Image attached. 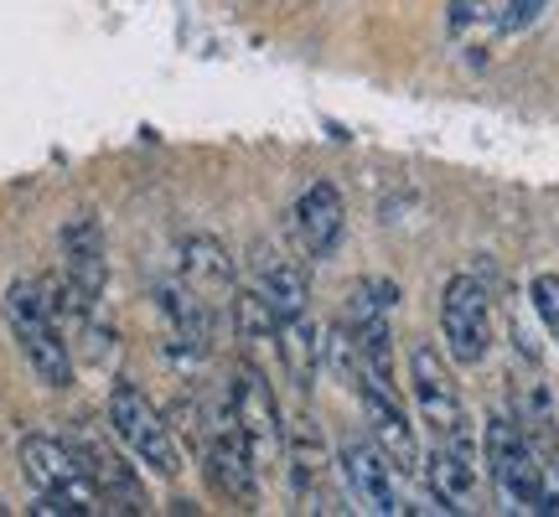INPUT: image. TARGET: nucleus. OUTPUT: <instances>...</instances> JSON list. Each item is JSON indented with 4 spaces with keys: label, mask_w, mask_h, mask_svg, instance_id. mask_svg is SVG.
Wrapping results in <instances>:
<instances>
[{
    "label": "nucleus",
    "mask_w": 559,
    "mask_h": 517,
    "mask_svg": "<svg viewBox=\"0 0 559 517\" xmlns=\"http://www.w3.org/2000/svg\"><path fill=\"white\" fill-rule=\"evenodd\" d=\"M296 239L306 249V258H332V249L347 233V202L332 181H311L306 192L296 197Z\"/></svg>",
    "instance_id": "13"
},
{
    "label": "nucleus",
    "mask_w": 559,
    "mask_h": 517,
    "mask_svg": "<svg viewBox=\"0 0 559 517\" xmlns=\"http://www.w3.org/2000/svg\"><path fill=\"white\" fill-rule=\"evenodd\" d=\"M440 337L456 368H481L492 352V300L477 275H451L440 290Z\"/></svg>",
    "instance_id": "6"
},
{
    "label": "nucleus",
    "mask_w": 559,
    "mask_h": 517,
    "mask_svg": "<svg viewBox=\"0 0 559 517\" xmlns=\"http://www.w3.org/2000/svg\"><path fill=\"white\" fill-rule=\"evenodd\" d=\"M254 290H260L264 305L275 311L280 326H285V321H296V316H306V275H300L290 258H280L275 249L254 258Z\"/></svg>",
    "instance_id": "16"
},
{
    "label": "nucleus",
    "mask_w": 559,
    "mask_h": 517,
    "mask_svg": "<svg viewBox=\"0 0 559 517\" xmlns=\"http://www.w3.org/2000/svg\"><path fill=\"white\" fill-rule=\"evenodd\" d=\"M337 460H342V481H347V492H353V502H358L362 513H409L400 497V471H394V460L383 456L373 440H358L347 435L337 445Z\"/></svg>",
    "instance_id": "11"
},
{
    "label": "nucleus",
    "mask_w": 559,
    "mask_h": 517,
    "mask_svg": "<svg viewBox=\"0 0 559 517\" xmlns=\"http://www.w3.org/2000/svg\"><path fill=\"white\" fill-rule=\"evenodd\" d=\"M285 456H290L296 492H311V486L326 477V440H321L311 414H296V424H285Z\"/></svg>",
    "instance_id": "18"
},
{
    "label": "nucleus",
    "mask_w": 559,
    "mask_h": 517,
    "mask_svg": "<svg viewBox=\"0 0 559 517\" xmlns=\"http://www.w3.org/2000/svg\"><path fill=\"white\" fill-rule=\"evenodd\" d=\"M425 466V481L436 492L440 513H477L481 507V477H477V450H456V445H436Z\"/></svg>",
    "instance_id": "15"
},
{
    "label": "nucleus",
    "mask_w": 559,
    "mask_h": 517,
    "mask_svg": "<svg viewBox=\"0 0 559 517\" xmlns=\"http://www.w3.org/2000/svg\"><path fill=\"white\" fill-rule=\"evenodd\" d=\"M104 285H109L104 228L88 218V213H79V218H68V228H62V296L68 300H52V305L68 311V316L88 321L104 296ZM47 296H52V290H47Z\"/></svg>",
    "instance_id": "7"
},
{
    "label": "nucleus",
    "mask_w": 559,
    "mask_h": 517,
    "mask_svg": "<svg viewBox=\"0 0 559 517\" xmlns=\"http://www.w3.org/2000/svg\"><path fill=\"white\" fill-rule=\"evenodd\" d=\"M181 285L202 300L234 296V264H228L218 239H187L181 243Z\"/></svg>",
    "instance_id": "17"
},
{
    "label": "nucleus",
    "mask_w": 559,
    "mask_h": 517,
    "mask_svg": "<svg viewBox=\"0 0 559 517\" xmlns=\"http://www.w3.org/2000/svg\"><path fill=\"white\" fill-rule=\"evenodd\" d=\"M202 471H207V486L218 497L239 502V507H260V466H254L239 424L228 414V398L213 414V430H207V445H202Z\"/></svg>",
    "instance_id": "9"
},
{
    "label": "nucleus",
    "mask_w": 559,
    "mask_h": 517,
    "mask_svg": "<svg viewBox=\"0 0 559 517\" xmlns=\"http://www.w3.org/2000/svg\"><path fill=\"white\" fill-rule=\"evenodd\" d=\"M228 414L239 424V435H243V445H249L254 466H260V471L280 466V456H285V414H280V398L260 368H239V373H234Z\"/></svg>",
    "instance_id": "8"
},
{
    "label": "nucleus",
    "mask_w": 559,
    "mask_h": 517,
    "mask_svg": "<svg viewBox=\"0 0 559 517\" xmlns=\"http://www.w3.org/2000/svg\"><path fill=\"white\" fill-rule=\"evenodd\" d=\"M358 398H362V419L373 430V445L394 460V471H419V435L409 424V409L400 404V388L358 378Z\"/></svg>",
    "instance_id": "12"
},
{
    "label": "nucleus",
    "mask_w": 559,
    "mask_h": 517,
    "mask_svg": "<svg viewBox=\"0 0 559 517\" xmlns=\"http://www.w3.org/2000/svg\"><path fill=\"white\" fill-rule=\"evenodd\" d=\"M5 326H11L26 368L37 373V383H47V388H68L73 383V352H68L58 305H52L41 279H16L5 290Z\"/></svg>",
    "instance_id": "1"
},
{
    "label": "nucleus",
    "mask_w": 559,
    "mask_h": 517,
    "mask_svg": "<svg viewBox=\"0 0 559 517\" xmlns=\"http://www.w3.org/2000/svg\"><path fill=\"white\" fill-rule=\"evenodd\" d=\"M156 311H160V337H166V358L181 368H198L213 347V316H207V300L192 296L181 279L160 285L156 290Z\"/></svg>",
    "instance_id": "10"
},
{
    "label": "nucleus",
    "mask_w": 559,
    "mask_h": 517,
    "mask_svg": "<svg viewBox=\"0 0 559 517\" xmlns=\"http://www.w3.org/2000/svg\"><path fill=\"white\" fill-rule=\"evenodd\" d=\"M481 460L487 477L498 481V492L523 513H544V492H549V466L534 450V440L523 435L508 414H492L481 430Z\"/></svg>",
    "instance_id": "4"
},
{
    "label": "nucleus",
    "mask_w": 559,
    "mask_h": 517,
    "mask_svg": "<svg viewBox=\"0 0 559 517\" xmlns=\"http://www.w3.org/2000/svg\"><path fill=\"white\" fill-rule=\"evenodd\" d=\"M275 337H280V352H285L290 378H296L300 388H311V383H317V358H321V341H317V326H311V316L285 321Z\"/></svg>",
    "instance_id": "20"
},
{
    "label": "nucleus",
    "mask_w": 559,
    "mask_h": 517,
    "mask_svg": "<svg viewBox=\"0 0 559 517\" xmlns=\"http://www.w3.org/2000/svg\"><path fill=\"white\" fill-rule=\"evenodd\" d=\"M513 394H519V424L523 435L534 440V450H555V398H549V388H544L539 378H523L513 383Z\"/></svg>",
    "instance_id": "19"
},
{
    "label": "nucleus",
    "mask_w": 559,
    "mask_h": 517,
    "mask_svg": "<svg viewBox=\"0 0 559 517\" xmlns=\"http://www.w3.org/2000/svg\"><path fill=\"white\" fill-rule=\"evenodd\" d=\"M79 456L88 466V481H94V492H99L104 513H145L151 497H145V486H140L135 466L120 456V450H109L104 440H79Z\"/></svg>",
    "instance_id": "14"
},
{
    "label": "nucleus",
    "mask_w": 559,
    "mask_h": 517,
    "mask_svg": "<svg viewBox=\"0 0 559 517\" xmlns=\"http://www.w3.org/2000/svg\"><path fill=\"white\" fill-rule=\"evenodd\" d=\"M528 305H534L539 326L549 332V341L559 347V275H534V285H528Z\"/></svg>",
    "instance_id": "21"
},
{
    "label": "nucleus",
    "mask_w": 559,
    "mask_h": 517,
    "mask_svg": "<svg viewBox=\"0 0 559 517\" xmlns=\"http://www.w3.org/2000/svg\"><path fill=\"white\" fill-rule=\"evenodd\" d=\"M21 471H26L32 492H37V507H32V513H41V517L104 513L79 445H68V440H58V435H26L21 440Z\"/></svg>",
    "instance_id": "2"
},
{
    "label": "nucleus",
    "mask_w": 559,
    "mask_h": 517,
    "mask_svg": "<svg viewBox=\"0 0 559 517\" xmlns=\"http://www.w3.org/2000/svg\"><path fill=\"white\" fill-rule=\"evenodd\" d=\"M109 424H115V440H120L145 471H156V477H181V445H177V435H171L166 414L145 398L140 383L120 378L109 388Z\"/></svg>",
    "instance_id": "5"
},
{
    "label": "nucleus",
    "mask_w": 559,
    "mask_h": 517,
    "mask_svg": "<svg viewBox=\"0 0 559 517\" xmlns=\"http://www.w3.org/2000/svg\"><path fill=\"white\" fill-rule=\"evenodd\" d=\"M409 394H415V409L436 445L477 450V430H472V414H466V398H461L451 368H445V358L430 341L409 347Z\"/></svg>",
    "instance_id": "3"
},
{
    "label": "nucleus",
    "mask_w": 559,
    "mask_h": 517,
    "mask_svg": "<svg viewBox=\"0 0 559 517\" xmlns=\"http://www.w3.org/2000/svg\"><path fill=\"white\" fill-rule=\"evenodd\" d=\"M544 5H549V0H508V11H502V32H523Z\"/></svg>",
    "instance_id": "22"
}]
</instances>
